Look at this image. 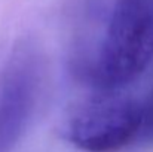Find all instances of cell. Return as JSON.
Listing matches in <instances>:
<instances>
[{
    "mask_svg": "<svg viewBox=\"0 0 153 152\" xmlns=\"http://www.w3.org/2000/svg\"><path fill=\"white\" fill-rule=\"evenodd\" d=\"M141 103L116 93H102L77 103L61 124V136L85 152H116L138 139Z\"/></svg>",
    "mask_w": 153,
    "mask_h": 152,
    "instance_id": "obj_2",
    "label": "cell"
},
{
    "mask_svg": "<svg viewBox=\"0 0 153 152\" xmlns=\"http://www.w3.org/2000/svg\"><path fill=\"white\" fill-rule=\"evenodd\" d=\"M137 140H143L144 143H153V88L146 100L141 103V122Z\"/></svg>",
    "mask_w": 153,
    "mask_h": 152,
    "instance_id": "obj_4",
    "label": "cell"
},
{
    "mask_svg": "<svg viewBox=\"0 0 153 152\" xmlns=\"http://www.w3.org/2000/svg\"><path fill=\"white\" fill-rule=\"evenodd\" d=\"M42 67L30 48H16L0 73V152H12L37 106Z\"/></svg>",
    "mask_w": 153,
    "mask_h": 152,
    "instance_id": "obj_3",
    "label": "cell"
},
{
    "mask_svg": "<svg viewBox=\"0 0 153 152\" xmlns=\"http://www.w3.org/2000/svg\"><path fill=\"white\" fill-rule=\"evenodd\" d=\"M153 61V0H114L98 57L91 69L100 90H119Z\"/></svg>",
    "mask_w": 153,
    "mask_h": 152,
    "instance_id": "obj_1",
    "label": "cell"
}]
</instances>
